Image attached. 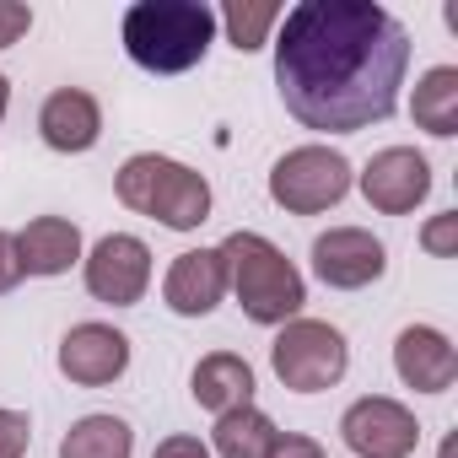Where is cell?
Instances as JSON below:
<instances>
[{"instance_id": "1", "label": "cell", "mask_w": 458, "mask_h": 458, "mask_svg": "<svg viewBox=\"0 0 458 458\" xmlns=\"http://www.w3.org/2000/svg\"><path fill=\"white\" fill-rule=\"evenodd\" d=\"M276 87L302 130L356 135L399 108L410 33L372 0H302L276 22Z\"/></svg>"}, {"instance_id": "2", "label": "cell", "mask_w": 458, "mask_h": 458, "mask_svg": "<svg viewBox=\"0 0 458 458\" xmlns=\"http://www.w3.org/2000/svg\"><path fill=\"white\" fill-rule=\"evenodd\" d=\"M216 12L205 0H140L124 12V55L151 76H183L205 60Z\"/></svg>"}, {"instance_id": "3", "label": "cell", "mask_w": 458, "mask_h": 458, "mask_svg": "<svg viewBox=\"0 0 458 458\" xmlns=\"http://www.w3.org/2000/svg\"><path fill=\"white\" fill-rule=\"evenodd\" d=\"M221 265H226V286H233L238 308L254 324H292L308 302V286L297 276V265L259 233H233L221 243Z\"/></svg>"}, {"instance_id": "4", "label": "cell", "mask_w": 458, "mask_h": 458, "mask_svg": "<svg viewBox=\"0 0 458 458\" xmlns=\"http://www.w3.org/2000/svg\"><path fill=\"white\" fill-rule=\"evenodd\" d=\"M119 199L135 210V216H151L173 233H194V226L210 216V183L205 173L173 162V157H157V151H135L119 178H114Z\"/></svg>"}, {"instance_id": "5", "label": "cell", "mask_w": 458, "mask_h": 458, "mask_svg": "<svg viewBox=\"0 0 458 458\" xmlns=\"http://www.w3.org/2000/svg\"><path fill=\"white\" fill-rule=\"evenodd\" d=\"M270 367L292 394H318V388H335L345 377L351 345L324 318H292V324H281V335L270 345Z\"/></svg>"}, {"instance_id": "6", "label": "cell", "mask_w": 458, "mask_h": 458, "mask_svg": "<svg viewBox=\"0 0 458 458\" xmlns=\"http://www.w3.org/2000/svg\"><path fill=\"white\" fill-rule=\"evenodd\" d=\"M351 194V162L335 146H297L270 167V199L292 216H318Z\"/></svg>"}, {"instance_id": "7", "label": "cell", "mask_w": 458, "mask_h": 458, "mask_svg": "<svg viewBox=\"0 0 458 458\" xmlns=\"http://www.w3.org/2000/svg\"><path fill=\"white\" fill-rule=\"evenodd\" d=\"M340 437L356 458H410L415 442H420V426L399 399L367 394L340 415Z\"/></svg>"}, {"instance_id": "8", "label": "cell", "mask_w": 458, "mask_h": 458, "mask_svg": "<svg viewBox=\"0 0 458 458\" xmlns=\"http://www.w3.org/2000/svg\"><path fill=\"white\" fill-rule=\"evenodd\" d=\"M146 286H151V249L130 233L98 238V249L87 254V292L108 308H135Z\"/></svg>"}, {"instance_id": "9", "label": "cell", "mask_w": 458, "mask_h": 458, "mask_svg": "<svg viewBox=\"0 0 458 458\" xmlns=\"http://www.w3.org/2000/svg\"><path fill=\"white\" fill-rule=\"evenodd\" d=\"M388 249L367 233V226H329L324 238H313V276L335 292H361L383 281Z\"/></svg>"}, {"instance_id": "10", "label": "cell", "mask_w": 458, "mask_h": 458, "mask_svg": "<svg viewBox=\"0 0 458 458\" xmlns=\"http://www.w3.org/2000/svg\"><path fill=\"white\" fill-rule=\"evenodd\" d=\"M361 194L372 210L383 216H410L426 194H431V162L415 146H388L367 162L361 173Z\"/></svg>"}, {"instance_id": "11", "label": "cell", "mask_w": 458, "mask_h": 458, "mask_svg": "<svg viewBox=\"0 0 458 458\" xmlns=\"http://www.w3.org/2000/svg\"><path fill=\"white\" fill-rule=\"evenodd\" d=\"M130 367V340L114 324H76L60 340V372L81 388H108Z\"/></svg>"}, {"instance_id": "12", "label": "cell", "mask_w": 458, "mask_h": 458, "mask_svg": "<svg viewBox=\"0 0 458 458\" xmlns=\"http://www.w3.org/2000/svg\"><path fill=\"white\" fill-rule=\"evenodd\" d=\"M394 372L404 377V388L415 394H447L453 377H458V351L442 329L431 324H410L399 340H394Z\"/></svg>"}, {"instance_id": "13", "label": "cell", "mask_w": 458, "mask_h": 458, "mask_svg": "<svg viewBox=\"0 0 458 458\" xmlns=\"http://www.w3.org/2000/svg\"><path fill=\"white\" fill-rule=\"evenodd\" d=\"M221 297H226L221 249H189V254L173 259V270H167V281H162V302H167L178 318H205Z\"/></svg>"}, {"instance_id": "14", "label": "cell", "mask_w": 458, "mask_h": 458, "mask_svg": "<svg viewBox=\"0 0 458 458\" xmlns=\"http://www.w3.org/2000/svg\"><path fill=\"white\" fill-rule=\"evenodd\" d=\"M38 135H44L49 151H65V157H71V151H92L98 135H103V108H98V98L81 92V87L49 92L44 108H38Z\"/></svg>"}, {"instance_id": "15", "label": "cell", "mask_w": 458, "mask_h": 458, "mask_svg": "<svg viewBox=\"0 0 458 458\" xmlns=\"http://www.w3.org/2000/svg\"><path fill=\"white\" fill-rule=\"evenodd\" d=\"M81 259V226L71 216H33L17 233L22 276H65Z\"/></svg>"}, {"instance_id": "16", "label": "cell", "mask_w": 458, "mask_h": 458, "mask_svg": "<svg viewBox=\"0 0 458 458\" xmlns=\"http://www.w3.org/2000/svg\"><path fill=\"white\" fill-rule=\"evenodd\" d=\"M189 394H194V404L210 410V415H233V410L254 404V367H249L243 356H233V351H210V356L194 367Z\"/></svg>"}, {"instance_id": "17", "label": "cell", "mask_w": 458, "mask_h": 458, "mask_svg": "<svg viewBox=\"0 0 458 458\" xmlns=\"http://www.w3.org/2000/svg\"><path fill=\"white\" fill-rule=\"evenodd\" d=\"M415 124L437 140L458 135V65H431L415 81V103H410Z\"/></svg>"}, {"instance_id": "18", "label": "cell", "mask_w": 458, "mask_h": 458, "mask_svg": "<svg viewBox=\"0 0 458 458\" xmlns=\"http://www.w3.org/2000/svg\"><path fill=\"white\" fill-rule=\"evenodd\" d=\"M276 437H281L276 420L254 404H243L233 415H216V453L221 458H270Z\"/></svg>"}, {"instance_id": "19", "label": "cell", "mask_w": 458, "mask_h": 458, "mask_svg": "<svg viewBox=\"0 0 458 458\" xmlns=\"http://www.w3.org/2000/svg\"><path fill=\"white\" fill-rule=\"evenodd\" d=\"M130 453H135V431L119 415H81L60 442V458H130Z\"/></svg>"}, {"instance_id": "20", "label": "cell", "mask_w": 458, "mask_h": 458, "mask_svg": "<svg viewBox=\"0 0 458 458\" xmlns=\"http://www.w3.org/2000/svg\"><path fill=\"white\" fill-rule=\"evenodd\" d=\"M216 22L226 28V38H233L238 55H254V49L270 44V28L281 22V6H276V0H233Z\"/></svg>"}, {"instance_id": "21", "label": "cell", "mask_w": 458, "mask_h": 458, "mask_svg": "<svg viewBox=\"0 0 458 458\" xmlns=\"http://www.w3.org/2000/svg\"><path fill=\"white\" fill-rule=\"evenodd\" d=\"M420 249H426L431 259H453V254H458V210L431 216V221L420 226Z\"/></svg>"}, {"instance_id": "22", "label": "cell", "mask_w": 458, "mask_h": 458, "mask_svg": "<svg viewBox=\"0 0 458 458\" xmlns=\"http://www.w3.org/2000/svg\"><path fill=\"white\" fill-rule=\"evenodd\" d=\"M28 442H33V426L22 410H0V458H28Z\"/></svg>"}, {"instance_id": "23", "label": "cell", "mask_w": 458, "mask_h": 458, "mask_svg": "<svg viewBox=\"0 0 458 458\" xmlns=\"http://www.w3.org/2000/svg\"><path fill=\"white\" fill-rule=\"evenodd\" d=\"M28 28H33V12L22 6V0H0V49H12Z\"/></svg>"}, {"instance_id": "24", "label": "cell", "mask_w": 458, "mask_h": 458, "mask_svg": "<svg viewBox=\"0 0 458 458\" xmlns=\"http://www.w3.org/2000/svg\"><path fill=\"white\" fill-rule=\"evenodd\" d=\"M270 458H329V453H324L313 437H302V431H286V437H276Z\"/></svg>"}, {"instance_id": "25", "label": "cell", "mask_w": 458, "mask_h": 458, "mask_svg": "<svg viewBox=\"0 0 458 458\" xmlns=\"http://www.w3.org/2000/svg\"><path fill=\"white\" fill-rule=\"evenodd\" d=\"M17 281H22V265H17V238H12V233H0V297H6Z\"/></svg>"}, {"instance_id": "26", "label": "cell", "mask_w": 458, "mask_h": 458, "mask_svg": "<svg viewBox=\"0 0 458 458\" xmlns=\"http://www.w3.org/2000/svg\"><path fill=\"white\" fill-rule=\"evenodd\" d=\"M151 458H210V447L199 437H167V442H157Z\"/></svg>"}, {"instance_id": "27", "label": "cell", "mask_w": 458, "mask_h": 458, "mask_svg": "<svg viewBox=\"0 0 458 458\" xmlns=\"http://www.w3.org/2000/svg\"><path fill=\"white\" fill-rule=\"evenodd\" d=\"M6 108H12V81L0 76V119H6Z\"/></svg>"}, {"instance_id": "28", "label": "cell", "mask_w": 458, "mask_h": 458, "mask_svg": "<svg viewBox=\"0 0 458 458\" xmlns=\"http://www.w3.org/2000/svg\"><path fill=\"white\" fill-rule=\"evenodd\" d=\"M437 458H453V442H442V453H437Z\"/></svg>"}]
</instances>
